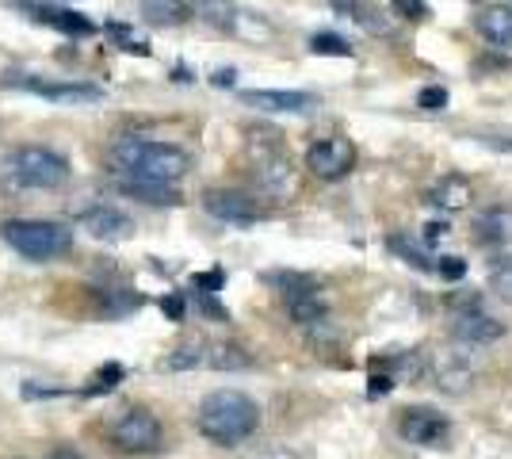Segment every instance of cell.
I'll list each match as a JSON object with an SVG mask.
<instances>
[{
  "label": "cell",
  "mask_w": 512,
  "mask_h": 459,
  "mask_svg": "<svg viewBox=\"0 0 512 459\" xmlns=\"http://www.w3.org/2000/svg\"><path fill=\"white\" fill-rule=\"evenodd\" d=\"M195 425L218 448H237L260 429V406L241 391H214L203 398Z\"/></svg>",
  "instance_id": "obj_1"
},
{
  "label": "cell",
  "mask_w": 512,
  "mask_h": 459,
  "mask_svg": "<svg viewBox=\"0 0 512 459\" xmlns=\"http://www.w3.org/2000/svg\"><path fill=\"white\" fill-rule=\"evenodd\" d=\"M111 165L119 173L138 176V180H161V184H176L188 173V153L169 142H146V138H119L111 146Z\"/></svg>",
  "instance_id": "obj_2"
},
{
  "label": "cell",
  "mask_w": 512,
  "mask_h": 459,
  "mask_svg": "<svg viewBox=\"0 0 512 459\" xmlns=\"http://www.w3.org/2000/svg\"><path fill=\"white\" fill-rule=\"evenodd\" d=\"M0 238L8 241L20 257L27 261H54L65 257L73 249V230L62 222H46V219H8L0 222Z\"/></svg>",
  "instance_id": "obj_3"
},
{
  "label": "cell",
  "mask_w": 512,
  "mask_h": 459,
  "mask_svg": "<svg viewBox=\"0 0 512 459\" xmlns=\"http://www.w3.org/2000/svg\"><path fill=\"white\" fill-rule=\"evenodd\" d=\"M8 173L23 188H62L69 180V161L46 146H20L8 157Z\"/></svg>",
  "instance_id": "obj_4"
},
{
  "label": "cell",
  "mask_w": 512,
  "mask_h": 459,
  "mask_svg": "<svg viewBox=\"0 0 512 459\" xmlns=\"http://www.w3.org/2000/svg\"><path fill=\"white\" fill-rule=\"evenodd\" d=\"M111 444H115L119 452H130V456L157 452V448H161V421H157L150 410H130V414H123L115 421Z\"/></svg>",
  "instance_id": "obj_5"
},
{
  "label": "cell",
  "mask_w": 512,
  "mask_h": 459,
  "mask_svg": "<svg viewBox=\"0 0 512 459\" xmlns=\"http://www.w3.org/2000/svg\"><path fill=\"white\" fill-rule=\"evenodd\" d=\"M398 433L409 444H417V448H448L451 421L444 414H436V410H428V406H413L398 421Z\"/></svg>",
  "instance_id": "obj_6"
},
{
  "label": "cell",
  "mask_w": 512,
  "mask_h": 459,
  "mask_svg": "<svg viewBox=\"0 0 512 459\" xmlns=\"http://www.w3.org/2000/svg\"><path fill=\"white\" fill-rule=\"evenodd\" d=\"M12 4L20 8L23 16H31L35 23H46V27L62 31V35H73V39L96 35V23L81 16V12H73V8H65V4H46V0H12Z\"/></svg>",
  "instance_id": "obj_7"
},
{
  "label": "cell",
  "mask_w": 512,
  "mask_h": 459,
  "mask_svg": "<svg viewBox=\"0 0 512 459\" xmlns=\"http://www.w3.org/2000/svg\"><path fill=\"white\" fill-rule=\"evenodd\" d=\"M352 165H356V150L348 138H325L306 150V169L321 180H341L352 173Z\"/></svg>",
  "instance_id": "obj_8"
},
{
  "label": "cell",
  "mask_w": 512,
  "mask_h": 459,
  "mask_svg": "<svg viewBox=\"0 0 512 459\" xmlns=\"http://www.w3.org/2000/svg\"><path fill=\"white\" fill-rule=\"evenodd\" d=\"M241 100L249 108L276 111V115H302V111L318 108V96L299 92V88H249V92H241Z\"/></svg>",
  "instance_id": "obj_9"
},
{
  "label": "cell",
  "mask_w": 512,
  "mask_h": 459,
  "mask_svg": "<svg viewBox=\"0 0 512 459\" xmlns=\"http://www.w3.org/2000/svg\"><path fill=\"white\" fill-rule=\"evenodd\" d=\"M203 207H207V215H214L218 222H234V226H249V222H256L264 215L253 196H245V192H226V188L207 192V196H203Z\"/></svg>",
  "instance_id": "obj_10"
},
{
  "label": "cell",
  "mask_w": 512,
  "mask_h": 459,
  "mask_svg": "<svg viewBox=\"0 0 512 459\" xmlns=\"http://www.w3.org/2000/svg\"><path fill=\"white\" fill-rule=\"evenodd\" d=\"M8 85L31 88L35 96L54 100V104H69V108H85V104H100L104 88L100 85H50V81H8Z\"/></svg>",
  "instance_id": "obj_11"
},
{
  "label": "cell",
  "mask_w": 512,
  "mask_h": 459,
  "mask_svg": "<svg viewBox=\"0 0 512 459\" xmlns=\"http://www.w3.org/2000/svg\"><path fill=\"white\" fill-rule=\"evenodd\" d=\"M81 226L100 241H127L134 234V222L119 207H88L81 215Z\"/></svg>",
  "instance_id": "obj_12"
},
{
  "label": "cell",
  "mask_w": 512,
  "mask_h": 459,
  "mask_svg": "<svg viewBox=\"0 0 512 459\" xmlns=\"http://www.w3.org/2000/svg\"><path fill=\"white\" fill-rule=\"evenodd\" d=\"M455 337L467 341V345H493L505 337V322H497L490 314H478V310H467L455 318Z\"/></svg>",
  "instance_id": "obj_13"
},
{
  "label": "cell",
  "mask_w": 512,
  "mask_h": 459,
  "mask_svg": "<svg viewBox=\"0 0 512 459\" xmlns=\"http://www.w3.org/2000/svg\"><path fill=\"white\" fill-rule=\"evenodd\" d=\"M123 196L138 199V203H150V207H176L180 203V192L172 184H161V180H138V176H123Z\"/></svg>",
  "instance_id": "obj_14"
},
{
  "label": "cell",
  "mask_w": 512,
  "mask_h": 459,
  "mask_svg": "<svg viewBox=\"0 0 512 459\" xmlns=\"http://www.w3.org/2000/svg\"><path fill=\"white\" fill-rule=\"evenodd\" d=\"M436 379H440V387L451 394L467 391L470 383H474V364H470L463 352H444V356L436 360Z\"/></svg>",
  "instance_id": "obj_15"
},
{
  "label": "cell",
  "mask_w": 512,
  "mask_h": 459,
  "mask_svg": "<svg viewBox=\"0 0 512 459\" xmlns=\"http://www.w3.org/2000/svg\"><path fill=\"white\" fill-rule=\"evenodd\" d=\"M138 8L157 27H180V23L192 16V4L188 0H138Z\"/></svg>",
  "instance_id": "obj_16"
},
{
  "label": "cell",
  "mask_w": 512,
  "mask_h": 459,
  "mask_svg": "<svg viewBox=\"0 0 512 459\" xmlns=\"http://www.w3.org/2000/svg\"><path fill=\"white\" fill-rule=\"evenodd\" d=\"M256 176H260V184H264L268 192H276V196H283V192H291V188H295L291 161H287V157H279V153H268V157L256 165Z\"/></svg>",
  "instance_id": "obj_17"
},
{
  "label": "cell",
  "mask_w": 512,
  "mask_h": 459,
  "mask_svg": "<svg viewBox=\"0 0 512 459\" xmlns=\"http://www.w3.org/2000/svg\"><path fill=\"white\" fill-rule=\"evenodd\" d=\"M478 31L493 46H512V8H490V12H482L478 16Z\"/></svg>",
  "instance_id": "obj_18"
},
{
  "label": "cell",
  "mask_w": 512,
  "mask_h": 459,
  "mask_svg": "<svg viewBox=\"0 0 512 459\" xmlns=\"http://www.w3.org/2000/svg\"><path fill=\"white\" fill-rule=\"evenodd\" d=\"M470 199V184L463 176H444L440 180V188L432 192V203H440L444 211H459V207H467Z\"/></svg>",
  "instance_id": "obj_19"
},
{
  "label": "cell",
  "mask_w": 512,
  "mask_h": 459,
  "mask_svg": "<svg viewBox=\"0 0 512 459\" xmlns=\"http://www.w3.org/2000/svg\"><path fill=\"white\" fill-rule=\"evenodd\" d=\"M207 364L218 368V372H241V368L253 364V356L245 349H237V345H218V349L207 352Z\"/></svg>",
  "instance_id": "obj_20"
},
{
  "label": "cell",
  "mask_w": 512,
  "mask_h": 459,
  "mask_svg": "<svg viewBox=\"0 0 512 459\" xmlns=\"http://www.w3.org/2000/svg\"><path fill=\"white\" fill-rule=\"evenodd\" d=\"M268 284H276L283 291V299H295V295H306V291H321V284L314 276H302V272H272Z\"/></svg>",
  "instance_id": "obj_21"
},
{
  "label": "cell",
  "mask_w": 512,
  "mask_h": 459,
  "mask_svg": "<svg viewBox=\"0 0 512 459\" xmlns=\"http://www.w3.org/2000/svg\"><path fill=\"white\" fill-rule=\"evenodd\" d=\"M199 364H207V349L199 345V341H188V345H180V349L172 352L169 360H165V368L169 372H192Z\"/></svg>",
  "instance_id": "obj_22"
},
{
  "label": "cell",
  "mask_w": 512,
  "mask_h": 459,
  "mask_svg": "<svg viewBox=\"0 0 512 459\" xmlns=\"http://www.w3.org/2000/svg\"><path fill=\"white\" fill-rule=\"evenodd\" d=\"M195 12L214 27H234V4L230 0H195Z\"/></svg>",
  "instance_id": "obj_23"
},
{
  "label": "cell",
  "mask_w": 512,
  "mask_h": 459,
  "mask_svg": "<svg viewBox=\"0 0 512 459\" xmlns=\"http://www.w3.org/2000/svg\"><path fill=\"white\" fill-rule=\"evenodd\" d=\"M390 249L398 253V257H406L413 268H421V272H436V264H432V257H428L425 249L417 245V241H409V238H390Z\"/></svg>",
  "instance_id": "obj_24"
},
{
  "label": "cell",
  "mask_w": 512,
  "mask_h": 459,
  "mask_svg": "<svg viewBox=\"0 0 512 459\" xmlns=\"http://www.w3.org/2000/svg\"><path fill=\"white\" fill-rule=\"evenodd\" d=\"M123 379H127V368H123V364H104V368L96 372V379H92L81 394H107V391H115Z\"/></svg>",
  "instance_id": "obj_25"
},
{
  "label": "cell",
  "mask_w": 512,
  "mask_h": 459,
  "mask_svg": "<svg viewBox=\"0 0 512 459\" xmlns=\"http://www.w3.org/2000/svg\"><path fill=\"white\" fill-rule=\"evenodd\" d=\"M310 50H314V54H325V58H348V54H352V46L344 43L341 35H333V31L314 35V39H310Z\"/></svg>",
  "instance_id": "obj_26"
},
{
  "label": "cell",
  "mask_w": 512,
  "mask_h": 459,
  "mask_svg": "<svg viewBox=\"0 0 512 459\" xmlns=\"http://www.w3.org/2000/svg\"><path fill=\"white\" fill-rule=\"evenodd\" d=\"M490 291L497 295V299H501V303L512 306V264H505V268H493Z\"/></svg>",
  "instance_id": "obj_27"
},
{
  "label": "cell",
  "mask_w": 512,
  "mask_h": 459,
  "mask_svg": "<svg viewBox=\"0 0 512 459\" xmlns=\"http://www.w3.org/2000/svg\"><path fill=\"white\" fill-rule=\"evenodd\" d=\"M417 108H425V111H444V108H448V88H444V85H428V88H421V96H417Z\"/></svg>",
  "instance_id": "obj_28"
},
{
  "label": "cell",
  "mask_w": 512,
  "mask_h": 459,
  "mask_svg": "<svg viewBox=\"0 0 512 459\" xmlns=\"http://www.w3.org/2000/svg\"><path fill=\"white\" fill-rule=\"evenodd\" d=\"M222 284H226V272H222V268H211V272H195V276H192L195 291H211V295H218V291H222Z\"/></svg>",
  "instance_id": "obj_29"
},
{
  "label": "cell",
  "mask_w": 512,
  "mask_h": 459,
  "mask_svg": "<svg viewBox=\"0 0 512 459\" xmlns=\"http://www.w3.org/2000/svg\"><path fill=\"white\" fill-rule=\"evenodd\" d=\"M390 391H394V375L375 368L371 379H367V394H371V398H383V394H390Z\"/></svg>",
  "instance_id": "obj_30"
},
{
  "label": "cell",
  "mask_w": 512,
  "mask_h": 459,
  "mask_svg": "<svg viewBox=\"0 0 512 459\" xmlns=\"http://www.w3.org/2000/svg\"><path fill=\"white\" fill-rule=\"evenodd\" d=\"M161 310L169 314L172 322H184V314H188V303H184V295H180V291H172V295H165V299H161Z\"/></svg>",
  "instance_id": "obj_31"
},
{
  "label": "cell",
  "mask_w": 512,
  "mask_h": 459,
  "mask_svg": "<svg viewBox=\"0 0 512 459\" xmlns=\"http://www.w3.org/2000/svg\"><path fill=\"white\" fill-rule=\"evenodd\" d=\"M436 272H440L444 280H463V276H467V264L459 261V257H444V261L436 264Z\"/></svg>",
  "instance_id": "obj_32"
},
{
  "label": "cell",
  "mask_w": 512,
  "mask_h": 459,
  "mask_svg": "<svg viewBox=\"0 0 512 459\" xmlns=\"http://www.w3.org/2000/svg\"><path fill=\"white\" fill-rule=\"evenodd\" d=\"M394 8H398V16H406V20H421L428 12L425 0H394Z\"/></svg>",
  "instance_id": "obj_33"
},
{
  "label": "cell",
  "mask_w": 512,
  "mask_h": 459,
  "mask_svg": "<svg viewBox=\"0 0 512 459\" xmlns=\"http://www.w3.org/2000/svg\"><path fill=\"white\" fill-rule=\"evenodd\" d=\"M512 222L509 219H497V215H490V219H482V230H486V238H509Z\"/></svg>",
  "instance_id": "obj_34"
},
{
  "label": "cell",
  "mask_w": 512,
  "mask_h": 459,
  "mask_svg": "<svg viewBox=\"0 0 512 459\" xmlns=\"http://www.w3.org/2000/svg\"><path fill=\"white\" fill-rule=\"evenodd\" d=\"M58 394H65L62 387H39V383H27L23 387V398H58Z\"/></svg>",
  "instance_id": "obj_35"
},
{
  "label": "cell",
  "mask_w": 512,
  "mask_h": 459,
  "mask_svg": "<svg viewBox=\"0 0 512 459\" xmlns=\"http://www.w3.org/2000/svg\"><path fill=\"white\" fill-rule=\"evenodd\" d=\"M448 230H451L448 222H428V226H425V245H436L440 238H448Z\"/></svg>",
  "instance_id": "obj_36"
},
{
  "label": "cell",
  "mask_w": 512,
  "mask_h": 459,
  "mask_svg": "<svg viewBox=\"0 0 512 459\" xmlns=\"http://www.w3.org/2000/svg\"><path fill=\"white\" fill-rule=\"evenodd\" d=\"M482 146H490V150H501V153H512V138H490V134H482L478 138Z\"/></svg>",
  "instance_id": "obj_37"
},
{
  "label": "cell",
  "mask_w": 512,
  "mask_h": 459,
  "mask_svg": "<svg viewBox=\"0 0 512 459\" xmlns=\"http://www.w3.org/2000/svg\"><path fill=\"white\" fill-rule=\"evenodd\" d=\"M234 77H237L234 69H218V73H214L211 81H214L218 88H230V85H234Z\"/></svg>",
  "instance_id": "obj_38"
},
{
  "label": "cell",
  "mask_w": 512,
  "mask_h": 459,
  "mask_svg": "<svg viewBox=\"0 0 512 459\" xmlns=\"http://www.w3.org/2000/svg\"><path fill=\"white\" fill-rule=\"evenodd\" d=\"M333 4H337V8H341V12H356V8H360L363 0H333Z\"/></svg>",
  "instance_id": "obj_39"
}]
</instances>
